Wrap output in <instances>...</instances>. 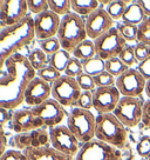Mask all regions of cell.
<instances>
[{"instance_id":"7bdbcfd3","label":"cell","mask_w":150,"mask_h":160,"mask_svg":"<svg viewBox=\"0 0 150 160\" xmlns=\"http://www.w3.org/2000/svg\"><path fill=\"white\" fill-rule=\"evenodd\" d=\"M137 71L141 73V75L144 78L145 80L150 79V57L148 59L141 61L138 66H137Z\"/></svg>"},{"instance_id":"f907efd6","label":"cell","mask_w":150,"mask_h":160,"mask_svg":"<svg viewBox=\"0 0 150 160\" xmlns=\"http://www.w3.org/2000/svg\"><path fill=\"white\" fill-rule=\"evenodd\" d=\"M141 160H150V157L149 158H147V159H141Z\"/></svg>"},{"instance_id":"74e56055","label":"cell","mask_w":150,"mask_h":160,"mask_svg":"<svg viewBox=\"0 0 150 160\" xmlns=\"http://www.w3.org/2000/svg\"><path fill=\"white\" fill-rule=\"evenodd\" d=\"M136 152L137 154L142 157L143 159H147L150 157V137L149 135H143L137 145H136Z\"/></svg>"},{"instance_id":"816d5d0a","label":"cell","mask_w":150,"mask_h":160,"mask_svg":"<svg viewBox=\"0 0 150 160\" xmlns=\"http://www.w3.org/2000/svg\"><path fill=\"white\" fill-rule=\"evenodd\" d=\"M2 30V26H1V24H0V31Z\"/></svg>"},{"instance_id":"3957f363","label":"cell","mask_w":150,"mask_h":160,"mask_svg":"<svg viewBox=\"0 0 150 160\" xmlns=\"http://www.w3.org/2000/svg\"><path fill=\"white\" fill-rule=\"evenodd\" d=\"M95 139L103 141L115 148H123L127 145L128 131L114 113L97 114Z\"/></svg>"},{"instance_id":"83f0119b","label":"cell","mask_w":150,"mask_h":160,"mask_svg":"<svg viewBox=\"0 0 150 160\" xmlns=\"http://www.w3.org/2000/svg\"><path fill=\"white\" fill-rule=\"evenodd\" d=\"M128 68H129V67L125 65L119 57L105 61V71H107L109 74L113 75V77H115V78H119L120 75H122Z\"/></svg>"},{"instance_id":"d6986e66","label":"cell","mask_w":150,"mask_h":160,"mask_svg":"<svg viewBox=\"0 0 150 160\" xmlns=\"http://www.w3.org/2000/svg\"><path fill=\"white\" fill-rule=\"evenodd\" d=\"M11 125H12L13 131H15L18 134L44 128L41 120L38 117H35L32 108L30 110L24 108V110L14 112L12 115V119H11Z\"/></svg>"},{"instance_id":"ffe728a7","label":"cell","mask_w":150,"mask_h":160,"mask_svg":"<svg viewBox=\"0 0 150 160\" xmlns=\"http://www.w3.org/2000/svg\"><path fill=\"white\" fill-rule=\"evenodd\" d=\"M24 154L28 160H75L72 157L60 153L52 146L28 147L24 150Z\"/></svg>"},{"instance_id":"cb8c5ba5","label":"cell","mask_w":150,"mask_h":160,"mask_svg":"<svg viewBox=\"0 0 150 160\" xmlns=\"http://www.w3.org/2000/svg\"><path fill=\"white\" fill-rule=\"evenodd\" d=\"M82 66H83V73L90 75L93 78L105 71V61L97 55L90 58V59L83 60Z\"/></svg>"},{"instance_id":"9c48e42d","label":"cell","mask_w":150,"mask_h":160,"mask_svg":"<svg viewBox=\"0 0 150 160\" xmlns=\"http://www.w3.org/2000/svg\"><path fill=\"white\" fill-rule=\"evenodd\" d=\"M143 105L144 102H142L138 98L121 97L113 113L125 127H135L142 121Z\"/></svg>"},{"instance_id":"603a6c76","label":"cell","mask_w":150,"mask_h":160,"mask_svg":"<svg viewBox=\"0 0 150 160\" xmlns=\"http://www.w3.org/2000/svg\"><path fill=\"white\" fill-rule=\"evenodd\" d=\"M72 54H73L74 58L81 60V61L95 57L96 51H95V44H94V41L90 39L82 41L81 44H79V45L75 47L74 51L72 52Z\"/></svg>"},{"instance_id":"f6af8a7d","label":"cell","mask_w":150,"mask_h":160,"mask_svg":"<svg viewBox=\"0 0 150 160\" xmlns=\"http://www.w3.org/2000/svg\"><path fill=\"white\" fill-rule=\"evenodd\" d=\"M6 147H7V138H6L5 131L2 128V126H0V158L7 151Z\"/></svg>"},{"instance_id":"f1b7e54d","label":"cell","mask_w":150,"mask_h":160,"mask_svg":"<svg viewBox=\"0 0 150 160\" xmlns=\"http://www.w3.org/2000/svg\"><path fill=\"white\" fill-rule=\"evenodd\" d=\"M48 6H49V10L59 17L60 15L65 17L72 11L70 0H48Z\"/></svg>"},{"instance_id":"8fae6325","label":"cell","mask_w":150,"mask_h":160,"mask_svg":"<svg viewBox=\"0 0 150 160\" xmlns=\"http://www.w3.org/2000/svg\"><path fill=\"white\" fill-rule=\"evenodd\" d=\"M35 117H38L41 120L44 128L46 127H55L59 126L62 122V120L66 118V110L62 105H60L56 100L53 98L46 100L41 105L32 108Z\"/></svg>"},{"instance_id":"d4e9b609","label":"cell","mask_w":150,"mask_h":160,"mask_svg":"<svg viewBox=\"0 0 150 160\" xmlns=\"http://www.w3.org/2000/svg\"><path fill=\"white\" fill-rule=\"evenodd\" d=\"M70 59H72V57H70L69 52H67V51L61 48L56 53L49 55V58H48V65L54 67L55 70H58L61 73V72H65L66 67H67Z\"/></svg>"},{"instance_id":"e575fe53","label":"cell","mask_w":150,"mask_h":160,"mask_svg":"<svg viewBox=\"0 0 150 160\" xmlns=\"http://www.w3.org/2000/svg\"><path fill=\"white\" fill-rule=\"evenodd\" d=\"M28 11L33 14H41L49 10L48 0H28L27 1Z\"/></svg>"},{"instance_id":"4316f807","label":"cell","mask_w":150,"mask_h":160,"mask_svg":"<svg viewBox=\"0 0 150 160\" xmlns=\"http://www.w3.org/2000/svg\"><path fill=\"white\" fill-rule=\"evenodd\" d=\"M128 5H129V2L123 1V0H114V1H110L107 5L105 11L108 12V14L113 20H119L122 19Z\"/></svg>"},{"instance_id":"7402d4cb","label":"cell","mask_w":150,"mask_h":160,"mask_svg":"<svg viewBox=\"0 0 150 160\" xmlns=\"http://www.w3.org/2000/svg\"><path fill=\"white\" fill-rule=\"evenodd\" d=\"M72 10L80 17H89L94 11L100 7L97 0H70Z\"/></svg>"},{"instance_id":"52a82bcc","label":"cell","mask_w":150,"mask_h":160,"mask_svg":"<svg viewBox=\"0 0 150 160\" xmlns=\"http://www.w3.org/2000/svg\"><path fill=\"white\" fill-rule=\"evenodd\" d=\"M94 44L96 55L107 61L113 58H117L127 46V41L121 35L119 30L116 27H113L105 34L101 35L100 38L94 40Z\"/></svg>"},{"instance_id":"2e32d148","label":"cell","mask_w":150,"mask_h":160,"mask_svg":"<svg viewBox=\"0 0 150 160\" xmlns=\"http://www.w3.org/2000/svg\"><path fill=\"white\" fill-rule=\"evenodd\" d=\"M114 20L103 7H99L86 18V30L90 40H96L102 34L114 27Z\"/></svg>"},{"instance_id":"44dd1931","label":"cell","mask_w":150,"mask_h":160,"mask_svg":"<svg viewBox=\"0 0 150 160\" xmlns=\"http://www.w3.org/2000/svg\"><path fill=\"white\" fill-rule=\"evenodd\" d=\"M147 18L148 17L144 14L142 7L138 4V1H133L128 5L124 14L122 17V22L129 24V25L140 26Z\"/></svg>"},{"instance_id":"ba28073f","label":"cell","mask_w":150,"mask_h":160,"mask_svg":"<svg viewBox=\"0 0 150 160\" xmlns=\"http://www.w3.org/2000/svg\"><path fill=\"white\" fill-rule=\"evenodd\" d=\"M75 160H122V154L119 148L97 139H93L81 144Z\"/></svg>"},{"instance_id":"f546056e","label":"cell","mask_w":150,"mask_h":160,"mask_svg":"<svg viewBox=\"0 0 150 160\" xmlns=\"http://www.w3.org/2000/svg\"><path fill=\"white\" fill-rule=\"evenodd\" d=\"M116 28L119 30L121 35L125 39V41H135V40H137L138 26L129 25V24H124V22H117Z\"/></svg>"},{"instance_id":"277c9868","label":"cell","mask_w":150,"mask_h":160,"mask_svg":"<svg viewBox=\"0 0 150 160\" xmlns=\"http://www.w3.org/2000/svg\"><path fill=\"white\" fill-rule=\"evenodd\" d=\"M56 37L60 41L61 48L72 53L79 44L87 40L86 20L74 12H70L62 17Z\"/></svg>"},{"instance_id":"6da1fadb","label":"cell","mask_w":150,"mask_h":160,"mask_svg":"<svg viewBox=\"0 0 150 160\" xmlns=\"http://www.w3.org/2000/svg\"><path fill=\"white\" fill-rule=\"evenodd\" d=\"M6 73L0 78V107L14 110L25 101V91L36 72L28 58L16 53L6 61Z\"/></svg>"},{"instance_id":"836d02e7","label":"cell","mask_w":150,"mask_h":160,"mask_svg":"<svg viewBox=\"0 0 150 160\" xmlns=\"http://www.w3.org/2000/svg\"><path fill=\"white\" fill-rule=\"evenodd\" d=\"M119 58H120L128 67L135 65L136 62H137L136 57H135V46L127 45L124 48H123V51L121 52V54L119 55Z\"/></svg>"},{"instance_id":"f35d334b","label":"cell","mask_w":150,"mask_h":160,"mask_svg":"<svg viewBox=\"0 0 150 160\" xmlns=\"http://www.w3.org/2000/svg\"><path fill=\"white\" fill-rule=\"evenodd\" d=\"M76 81H77V84H79V86H80V88L82 91H90V92H93L96 88L94 78L88 74H86V73H82L81 75H79L76 78Z\"/></svg>"},{"instance_id":"7a4b0ae2","label":"cell","mask_w":150,"mask_h":160,"mask_svg":"<svg viewBox=\"0 0 150 160\" xmlns=\"http://www.w3.org/2000/svg\"><path fill=\"white\" fill-rule=\"evenodd\" d=\"M34 38V19L32 15L16 25L2 27L0 31V72L11 57L30 44Z\"/></svg>"},{"instance_id":"ac0fdd59","label":"cell","mask_w":150,"mask_h":160,"mask_svg":"<svg viewBox=\"0 0 150 160\" xmlns=\"http://www.w3.org/2000/svg\"><path fill=\"white\" fill-rule=\"evenodd\" d=\"M13 144L19 150H26L28 147L50 146L49 132L46 128H39L26 133H19L13 138Z\"/></svg>"},{"instance_id":"e0dca14e","label":"cell","mask_w":150,"mask_h":160,"mask_svg":"<svg viewBox=\"0 0 150 160\" xmlns=\"http://www.w3.org/2000/svg\"><path fill=\"white\" fill-rule=\"evenodd\" d=\"M52 97V84L35 77L25 91V102L32 108L41 105Z\"/></svg>"},{"instance_id":"bcb514c9","label":"cell","mask_w":150,"mask_h":160,"mask_svg":"<svg viewBox=\"0 0 150 160\" xmlns=\"http://www.w3.org/2000/svg\"><path fill=\"white\" fill-rule=\"evenodd\" d=\"M10 119H12L10 110H6L4 107H0V126H4Z\"/></svg>"},{"instance_id":"484cf974","label":"cell","mask_w":150,"mask_h":160,"mask_svg":"<svg viewBox=\"0 0 150 160\" xmlns=\"http://www.w3.org/2000/svg\"><path fill=\"white\" fill-rule=\"evenodd\" d=\"M30 66L35 70V72H39L44 67L48 65V57L45 52L40 48H35L27 55Z\"/></svg>"},{"instance_id":"60d3db41","label":"cell","mask_w":150,"mask_h":160,"mask_svg":"<svg viewBox=\"0 0 150 160\" xmlns=\"http://www.w3.org/2000/svg\"><path fill=\"white\" fill-rule=\"evenodd\" d=\"M135 57L137 61H143L150 57V46L143 42H138L135 46Z\"/></svg>"},{"instance_id":"30bf717a","label":"cell","mask_w":150,"mask_h":160,"mask_svg":"<svg viewBox=\"0 0 150 160\" xmlns=\"http://www.w3.org/2000/svg\"><path fill=\"white\" fill-rule=\"evenodd\" d=\"M49 132L50 146L54 147L62 154L74 158L80 150V141L75 138V135L66 125H59L48 130Z\"/></svg>"},{"instance_id":"7dc6e473","label":"cell","mask_w":150,"mask_h":160,"mask_svg":"<svg viewBox=\"0 0 150 160\" xmlns=\"http://www.w3.org/2000/svg\"><path fill=\"white\" fill-rule=\"evenodd\" d=\"M140 6L142 7V10L144 12V14L150 18V0H140L138 1Z\"/></svg>"},{"instance_id":"ab89813d","label":"cell","mask_w":150,"mask_h":160,"mask_svg":"<svg viewBox=\"0 0 150 160\" xmlns=\"http://www.w3.org/2000/svg\"><path fill=\"white\" fill-rule=\"evenodd\" d=\"M76 107L88 111H90V108H93V92H90V91H82L80 98L77 100Z\"/></svg>"},{"instance_id":"4fadbf2b","label":"cell","mask_w":150,"mask_h":160,"mask_svg":"<svg viewBox=\"0 0 150 160\" xmlns=\"http://www.w3.org/2000/svg\"><path fill=\"white\" fill-rule=\"evenodd\" d=\"M121 99V93L116 86L96 87L93 91V108L99 113H113Z\"/></svg>"},{"instance_id":"c3c4849f","label":"cell","mask_w":150,"mask_h":160,"mask_svg":"<svg viewBox=\"0 0 150 160\" xmlns=\"http://www.w3.org/2000/svg\"><path fill=\"white\" fill-rule=\"evenodd\" d=\"M145 94L148 97V99L150 100V79L147 80V82H145Z\"/></svg>"},{"instance_id":"ee69618b","label":"cell","mask_w":150,"mask_h":160,"mask_svg":"<svg viewBox=\"0 0 150 160\" xmlns=\"http://www.w3.org/2000/svg\"><path fill=\"white\" fill-rule=\"evenodd\" d=\"M143 125L150 130V100H145L143 105V118H142Z\"/></svg>"},{"instance_id":"8d00e7d4","label":"cell","mask_w":150,"mask_h":160,"mask_svg":"<svg viewBox=\"0 0 150 160\" xmlns=\"http://www.w3.org/2000/svg\"><path fill=\"white\" fill-rule=\"evenodd\" d=\"M94 81H95L96 87H109V86H115L116 78L105 71L101 74L94 77Z\"/></svg>"},{"instance_id":"4dcf8cb0","label":"cell","mask_w":150,"mask_h":160,"mask_svg":"<svg viewBox=\"0 0 150 160\" xmlns=\"http://www.w3.org/2000/svg\"><path fill=\"white\" fill-rule=\"evenodd\" d=\"M39 48L42 50L47 55H52L56 53L58 51L61 50V44L58 37H53V38H49V39H45V40H40L39 41Z\"/></svg>"},{"instance_id":"b9f144b4","label":"cell","mask_w":150,"mask_h":160,"mask_svg":"<svg viewBox=\"0 0 150 160\" xmlns=\"http://www.w3.org/2000/svg\"><path fill=\"white\" fill-rule=\"evenodd\" d=\"M0 160H28L27 157L24 154V152L19 150H7L1 155Z\"/></svg>"},{"instance_id":"7c38bea8","label":"cell","mask_w":150,"mask_h":160,"mask_svg":"<svg viewBox=\"0 0 150 160\" xmlns=\"http://www.w3.org/2000/svg\"><path fill=\"white\" fill-rule=\"evenodd\" d=\"M147 80L135 68H128L122 75L116 78L115 86L122 97L138 98L145 90Z\"/></svg>"},{"instance_id":"d6a6232c","label":"cell","mask_w":150,"mask_h":160,"mask_svg":"<svg viewBox=\"0 0 150 160\" xmlns=\"http://www.w3.org/2000/svg\"><path fill=\"white\" fill-rule=\"evenodd\" d=\"M61 75L62 74L59 71L55 70L54 67H52L50 65H47L42 70L36 72V77H39V78H41L42 80L47 81V82H49V84H53L55 80L60 78Z\"/></svg>"},{"instance_id":"8992f818","label":"cell","mask_w":150,"mask_h":160,"mask_svg":"<svg viewBox=\"0 0 150 160\" xmlns=\"http://www.w3.org/2000/svg\"><path fill=\"white\" fill-rule=\"evenodd\" d=\"M82 90L75 78L61 75L52 84V98L63 107H76Z\"/></svg>"},{"instance_id":"1f68e13d","label":"cell","mask_w":150,"mask_h":160,"mask_svg":"<svg viewBox=\"0 0 150 160\" xmlns=\"http://www.w3.org/2000/svg\"><path fill=\"white\" fill-rule=\"evenodd\" d=\"M83 73V66H82V61L79 59H76L74 57H72V59L69 60L68 65L65 70V75L70 77V78H77L79 75Z\"/></svg>"},{"instance_id":"5bb4252c","label":"cell","mask_w":150,"mask_h":160,"mask_svg":"<svg viewBox=\"0 0 150 160\" xmlns=\"http://www.w3.org/2000/svg\"><path fill=\"white\" fill-rule=\"evenodd\" d=\"M34 19V33L35 38L39 40L49 39L58 35L61 19L58 14L50 10L46 11L41 14L35 15Z\"/></svg>"},{"instance_id":"9a60e30c","label":"cell","mask_w":150,"mask_h":160,"mask_svg":"<svg viewBox=\"0 0 150 160\" xmlns=\"http://www.w3.org/2000/svg\"><path fill=\"white\" fill-rule=\"evenodd\" d=\"M28 15L26 0H5L0 11V24L2 27L16 25Z\"/></svg>"},{"instance_id":"d590c367","label":"cell","mask_w":150,"mask_h":160,"mask_svg":"<svg viewBox=\"0 0 150 160\" xmlns=\"http://www.w3.org/2000/svg\"><path fill=\"white\" fill-rule=\"evenodd\" d=\"M137 41L143 42L150 46V18L147 19L138 26V34H137Z\"/></svg>"},{"instance_id":"681fc988","label":"cell","mask_w":150,"mask_h":160,"mask_svg":"<svg viewBox=\"0 0 150 160\" xmlns=\"http://www.w3.org/2000/svg\"><path fill=\"white\" fill-rule=\"evenodd\" d=\"M4 2H5V0H0V11L2 8V5H4Z\"/></svg>"},{"instance_id":"5b68a950","label":"cell","mask_w":150,"mask_h":160,"mask_svg":"<svg viewBox=\"0 0 150 160\" xmlns=\"http://www.w3.org/2000/svg\"><path fill=\"white\" fill-rule=\"evenodd\" d=\"M67 127L80 144L95 139L96 117L91 111L74 107L67 117Z\"/></svg>"}]
</instances>
